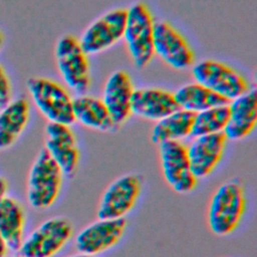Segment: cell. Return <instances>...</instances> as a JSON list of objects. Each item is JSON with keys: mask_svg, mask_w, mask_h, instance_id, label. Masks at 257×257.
Listing matches in <instances>:
<instances>
[{"mask_svg": "<svg viewBox=\"0 0 257 257\" xmlns=\"http://www.w3.org/2000/svg\"><path fill=\"white\" fill-rule=\"evenodd\" d=\"M155 20L149 7L143 2H136L126 9L122 39L131 58L138 68L146 67L154 57Z\"/></svg>", "mask_w": 257, "mask_h": 257, "instance_id": "obj_4", "label": "cell"}, {"mask_svg": "<svg viewBox=\"0 0 257 257\" xmlns=\"http://www.w3.org/2000/svg\"><path fill=\"white\" fill-rule=\"evenodd\" d=\"M228 121L224 135L228 141H241L249 137L257 123V91L255 87L228 101Z\"/></svg>", "mask_w": 257, "mask_h": 257, "instance_id": "obj_15", "label": "cell"}, {"mask_svg": "<svg viewBox=\"0 0 257 257\" xmlns=\"http://www.w3.org/2000/svg\"><path fill=\"white\" fill-rule=\"evenodd\" d=\"M126 9L114 8L91 22L78 39L87 55L103 52L122 39Z\"/></svg>", "mask_w": 257, "mask_h": 257, "instance_id": "obj_11", "label": "cell"}, {"mask_svg": "<svg viewBox=\"0 0 257 257\" xmlns=\"http://www.w3.org/2000/svg\"><path fill=\"white\" fill-rule=\"evenodd\" d=\"M154 54L174 69L184 70L194 63V52L186 38L169 22H155Z\"/></svg>", "mask_w": 257, "mask_h": 257, "instance_id": "obj_12", "label": "cell"}, {"mask_svg": "<svg viewBox=\"0 0 257 257\" xmlns=\"http://www.w3.org/2000/svg\"><path fill=\"white\" fill-rule=\"evenodd\" d=\"M144 188L140 175L128 173L111 181L97 203L98 219H122L128 215L138 204Z\"/></svg>", "mask_w": 257, "mask_h": 257, "instance_id": "obj_7", "label": "cell"}, {"mask_svg": "<svg viewBox=\"0 0 257 257\" xmlns=\"http://www.w3.org/2000/svg\"><path fill=\"white\" fill-rule=\"evenodd\" d=\"M72 110L74 122H78L86 128L107 133L115 128L101 98L88 94H78L73 97Z\"/></svg>", "mask_w": 257, "mask_h": 257, "instance_id": "obj_19", "label": "cell"}, {"mask_svg": "<svg viewBox=\"0 0 257 257\" xmlns=\"http://www.w3.org/2000/svg\"><path fill=\"white\" fill-rule=\"evenodd\" d=\"M26 87L33 104L48 122L74 123L73 97L63 85L47 77L33 76L27 80Z\"/></svg>", "mask_w": 257, "mask_h": 257, "instance_id": "obj_3", "label": "cell"}, {"mask_svg": "<svg viewBox=\"0 0 257 257\" xmlns=\"http://www.w3.org/2000/svg\"><path fill=\"white\" fill-rule=\"evenodd\" d=\"M8 247H7V244L0 232V257H5L6 255H8Z\"/></svg>", "mask_w": 257, "mask_h": 257, "instance_id": "obj_26", "label": "cell"}, {"mask_svg": "<svg viewBox=\"0 0 257 257\" xmlns=\"http://www.w3.org/2000/svg\"><path fill=\"white\" fill-rule=\"evenodd\" d=\"M247 206L248 196L244 183L238 178L224 181L209 199L206 214L209 230L219 237L233 234L241 225Z\"/></svg>", "mask_w": 257, "mask_h": 257, "instance_id": "obj_1", "label": "cell"}, {"mask_svg": "<svg viewBox=\"0 0 257 257\" xmlns=\"http://www.w3.org/2000/svg\"><path fill=\"white\" fill-rule=\"evenodd\" d=\"M126 228L125 218H97L75 235L74 247L79 253L98 256L115 247L122 240Z\"/></svg>", "mask_w": 257, "mask_h": 257, "instance_id": "obj_10", "label": "cell"}, {"mask_svg": "<svg viewBox=\"0 0 257 257\" xmlns=\"http://www.w3.org/2000/svg\"><path fill=\"white\" fill-rule=\"evenodd\" d=\"M87 54L76 37L64 34L56 41L54 57L58 72L65 85L78 94L86 92L90 85Z\"/></svg>", "mask_w": 257, "mask_h": 257, "instance_id": "obj_6", "label": "cell"}, {"mask_svg": "<svg viewBox=\"0 0 257 257\" xmlns=\"http://www.w3.org/2000/svg\"><path fill=\"white\" fill-rule=\"evenodd\" d=\"M174 96L179 108L192 113H197L207 108L228 102L196 81L180 86L174 92Z\"/></svg>", "mask_w": 257, "mask_h": 257, "instance_id": "obj_22", "label": "cell"}, {"mask_svg": "<svg viewBox=\"0 0 257 257\" xmlns=\"http://www.w3.org/2000/svg\"><path fill=\"white\" fill-rule=\"evenodd\" d=\"M44 133V149L59 166L65 177H73L78 169L80 151L70 125L47 122Z\"/></svg>", "mask_w": 257, "mask_h": 257, "instance_id": "obj_14", "label": "cell"}, {"mask_svg": "<svg viewBox=\"0 0 257 257\" xmlns=\"http://www.w3.org/2000/svg\"><path fill=\"white\" fill-rule=\"evenodd\" d=\"M66 257H98V256H91V255H87V254H83V253L77 252L76 254L69 255V256H66Z\"/></svg>", "mask_w": 257, "mask_h": 257, "instance_id": "obj_28", "label": "cell"}, {"mask_svg": "<svg viewBox=\"0 0 257 257\" xmlns=\"http://www.w3.org/2000/svg\"><path fill=\"white\" fill-rule=\"evenodd\" d=\"M224 133L193 137L187 146L190 167L197 180L209 178L223 161L227 148Z\"/></svg>", "mask_w": 257, "mask_h": 257, "instance_id": "obj_13", "label": "cell"}, {"mask_svg": "<svg viewBox=\"0 0 257 257\" xmlns=\"http://www.w3.org/2000/svg\"><path fill=\"white\" fill-rule=\"evenodd\" d=\"M194 113L178 108L163 118L155 121L151 140L159 145L169 141H181L191 137Z\"/></svg>", "mask_w": 257, "mask_h": 257, "instance_id": "obj_21", "label": "cell"}, {"mask_svg": "<svg viewBox=\"0 0 257 257\" xmlns=\"http://www.w3.org/2000/svg\"><path fill=\"white\" fill-rule=\"evenodd\" d=\"M65 175L43 148L33 161L27 178L26 198L35 210H47L58 200Z\"/></svg>", "mask_w": 257, "mask_h": 257, "instance_id": "obj_2", "label": "cell"}, {"mask_svg": "<svg viewBox=\"0 0 257 257\" xmlns=\"http://www.w3.org/2000/svg\"><path fill=\"white\" fill-rule=\"evenodd\" d=\"M72 235L73 227L67 218L51 217L24 237L17 253L24 257H54L69 243Z\"/></svg>", "mask_w": 257, "mask_h": 257, "instance_id": "obj_5", "label": "cell"}, {"mask_svg": "<svg viewBox=\"0 0 257 257\" xmlns=\"http://www.w3.org/2000/svg\"><path fill=\"white\" fill-rule=\"evenodd\" d=\"M192 74L196 82L227 101L240 96L251 88L243 74L226 63L214 59H205L194 64Z\"/></svg>", "mask_w": 257, "mask_h": 257, "instance_id": "obj_8", "label": "cell"}, {"mask_svg": "<svg viewBox=\"0 0 257 257\" xmlns=\"http://www.w3.org/2000/svg\"><path fill=\"white\" fill-rule=\"evenodd\" d=\"M12 84L9 75L0 63V107L4 106L12 99Z\"/></svg>", "mask_w": 257, "mask_h": 257, "instance_id": "obj_24", "label": "cell"}, {"mask_svg": "<svg viewBox=\"0 0 257 257\" xmlns=\"http://www.w3.org/2000/svg\"><path fill=\"white\" fill-rule=\"evenodd\" d=\"M30 119V103L26 97L11 99L0 107V151L10 149L25 131Z\"/></svg>", "mask_w": 257, "mask_h": 257, "instance_id": "obj_18", "label": "cell"}, {"mask_svg": "<svg viewBox=\"0 0 257 257\" xmlns=\"http://www.w3.org/2000/svg\"><path fill=\"white\" fill-rule=\"evenodd\" d=\"M4 43H5V35H4L3 31L0 29V51L2 50Z\"/></svg>", "mask_w": 257, "mask_h": 257, "instance_id": "obj_27", "label": "cell"}, {"mask_svg": "<svg viewBox=\"0 0 257 257\" xmlns=\"http://www.w3.org/2000/svg\"><path fill=\"white\" fill-rule=\"evenodd\" d=\"M26 214L23 205L15 198L5 196L0 200V232L9 250L18 252L24 240Z\"/></svg>", "mask_w": 257, "mask_h": 257, "instance_id": "obj_20", "label": "cell"}, {"mask_svg": "<svg viewBox=\"0 0 257 257\" xmlns=\"http://www.w3.org/2000/svg\"><path fill=\"white\" fill-rule=\"evenodd\" d=\"M227 103L194 113L191 137L223 133L229 115Z\"/></svg>", "mask_w": 257, "mask_h": 257, "instance_id": "obj_23", "label": "cell"}, {"mask_svg": "<svg viewBox=\"0 0 257 257\" xmlns=\"http://www.w3.org/2000/svg\"><path fill=\"white\" fill-rule=\"evenodd\" d=\"M8 192V182L4 177L0 176V200L7 195Z\"/></svg>", "mask_w": 257, "mask_h": 257, "instance_id": "obj_25", "label": "cell"}, {"mask_svg": "<svg viewBox=\"0 0 257 257\" xmlns=\"http://www.w3.org/2000/svg\"><path fill=\"white\" fill-rule=\"evenodd\" d=\"M174 92L160 87L135 88L131 101L132 114L141 118L157 121L177 110Z\"/></svg>", "mask_w": 257, "mask_h": 257, "instance_id": "obj_17", "label": "cell"}, {"mask_svg": "<svg viewBox=\"0 0 257 257\" xmlns=\"http://www.w3.org/2000/svg\"><path fill=\"white\" fill-rule=\"evenodd\" d=\"M163 179L177 194L192 193L198 180L193 175L187 153V146L181 141H169L158 145Z\"/></svg>", "mask_w": 257, "mask_h": 257, "instance_id": "obj_9", "label": "cell"}, {"mask_svg": "<svg viewBox=\"0 0 257 257\" xmlns=\"http://www.w3.org/2000/svg\"><path fill=\"white\" fill-rule=\"evenodd\" d=\"M134 90L132 78L124 70L112 72L104 83L101 100L116 127L132 115L131 101Z\"/></svg>", "mask_w": 257, "mask_h": 257, "instance_id": "obj_16", "label": "cell"}, {"mask_svg": "<svg viewBox=\"0 0 257 257\" xmlns=\"http://www.w3.org/2000/svg\"><path fill=\"white\" fill-rule=\"evenodd\" d=\"M5 257H24V256H22L18 253V254H15V255H6Z\"/></svg>", "mask_w": 257, "mask_h": 257, "instance_id": "obj_29", "label": "cell"}]
</instances>
